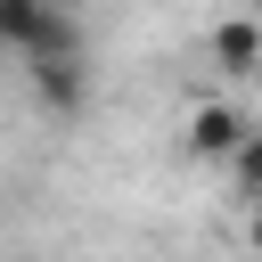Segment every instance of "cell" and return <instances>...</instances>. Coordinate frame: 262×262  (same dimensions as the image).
<instances>
[{
  "label": "cell",
  "instance_id": "obj_6",
  "mask_svg": "<svg viewBox=\"0 0 262 262\" xmlns=\"http://www.w3.org/2000/svg\"><path fill=\"white\" fill-rule=\"evenodd\" d=\"M254 246H262V213H254Z\"/></svg>",
  "mask_w": 262,
  "mask_h": 262
},
{
  "label": "cell",
  "instance_id": "obj_8",
  "mask_svg": "<svg viewBox=\"0 0 262 262\" xmlns=\"http://www.w3.org/2000/svg\"><path fill=\"white\" fill-rule=\"evenodd\" d=\"M254 16H262V0H254Z\"/></svg>",
  "mask_w": 262,
  "mask_h": 262
},
{
  "label": "cell",
  "instance_id": "obj_3",
  "mask_svg": "<svg viewBox=\"0 0 262 262\" xmlns=\"http://www.w3.org/2000/svg\"><path fill=\"white\" fill-rule=\"evenodd\" d=\"M213 66L221 74H262V16H229V25H213Z\"/></svg>",
  "mask_w": 262,
  "mask_h": 262
},
{
  "label": "cell",
  "instance_id": "obj_7",
  "mask_svg": "<svg viewBox=\"0 0 262 262\" xmlns=\"http://www.w3.org/2000/svg\"><path fill=\"white\" fill-rule=\"evenodd\" d=\"M8 57H16V49H8V41H0V66H8Z\"/></svg>",
  "mask_w": 262,
  "mask_h": 262
},
{
  "label": "cell",
  "instance_id": "obj_5",
  "mask_svg": "<svg viewBox=\"0 0 262 262\" xmlns=\"http://www.w3.org/2000/svg\"><path fill=\"white\" fill-rule=\"evenodd\" d=\"M229 164H237V188H246V196H262V131H246V139L229 147Z\"/></svg>",
  "mask_w": 262,
  "mask_h": 262
},
{
  "label": "cell",
  "instance_id": "obj_1",
  "mask_svg": "<svg viewBox=\"0 0 262 262\" xmlns=\"http://www.w3.org/2000/svg\"><path fill=\"white\" fill-rule=\"evenodd\" d=\"M0 41L25 57H57V49H82V25L66 0H0Z\"/></svg>",
  "mask_w": 262,
  "mask_h": 262
},
{
  "label": "cell",
  "instance_id": "obj_4",
  "mask_svg": "<svg viewBox=\"0 0 262 262\" xmlns=\"http://www.w3.org/2000/svg\"><path fill=\"white\" fill-rule=\"evenodd\" d=\"M237 139H246V115H237V106H196V115H188V147H196V156H229Z\"/></svg>",
  "mask_w": 262,
  "mask_h": 262
},
{
  "label": "cell",
  "instance_id": "obj_2",
  "mask_svg": "<svg viewBox=\"0 0 262 262\" xmlns=\"http://www.w3.org/2000/svg\"><path fill=\"white\" fill-rule=\"evenodd\" d=\"M25 82L49 115H82L90 98V74H82V49H57V57H25Z\"/></svg>",
  "mask_w": 262,
  "mask_h": 262
}]
</instances>
